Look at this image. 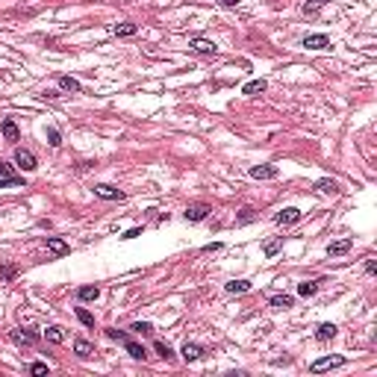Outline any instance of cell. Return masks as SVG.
I'll use <instances>...</instances> for the list:
<instances>
[{"mask_svg": "<svg viewBox=\"0 0 377 377\" xmlns=\"http://www.w3.org/2000/svg\"><path fill=\"white\" fill-rule=\"evenodd\" d=\"M6 186H24V177L15 174V168L9 162H0V188H6Z\"/></svg>", "mask_w": 377, "mask_h": 377, "instance_id": "6da1fadb", "label": "cell"}, {"mask_svg": "<svg viewBox=\"0 0 377 377\" xmlns=\"http://www.w3.org/2000/svg\"><path fill=\"white\" fill-rule=\"evenodd\" d=\"M304 218V212L298 209V206H286V209H280L274 215V224H280V227H292V224H298Z\"/></svg>", "mask_w": 377, "mask_h": 377, "instance_id": "7a4b0ae2", "label": "cell"}, {"mask_svg": "<svg viewBox=\"0 0 377 377\" xmlns=\"http://www.w3.org/2000/svg\"><path fill=\"white\" fill-rule=\"evenodd\" d=\"M345 365V357H321V360H315L309 365V371L312 374H321V371H330V368H342Z\"/></svg>", "mask_w": 377, "mask_h": 377, "instance_id": "3957f363", "label": "cell"}, {"mask_svg": "<svg viewBox=\"0 0 377 377\" xmlns=\"http://www.w3.org/2000/svg\"><path fill=\"white\" fill-rule=\"evenodd\" d=\"M15 165L21 171H35L38 168V159H35L30 151H24V148H15Z\"/></svg>", "mask_w": 377, "mask_h": 377, "instance_id": "277c9868", "label": "cell"}, {"mask_svg": "<svg viewBox=\"0 0 377 377\" xmlns=\"http://www.w3.org/2000/svg\"><path fill=\"white\" fill-rule=\"evenodd\" d=\"M12 342L33 348V345H38V333H35V330H30V327H18V330H12Z\"/></svg>", "mask_w": 377, "mask_h": 377, "instance_id": "5b68a950", "label": "cell"}, {"mask_svg": "<svg viewBox=\"0 0 377 377\" xmlns=\"http://www.w3.org/2000/svg\"><path fill=\"white\" fill-rule=\"evenodd\" d=\"M188 48L198 53V56H215V53H218L215 41H209V38H192V41H188Z\"/></svg>", "mask_w": 377, "mask_h": 377, "instance_id": "8992f818", "label": "cell"}, {"mask_svg": "<svg viewBox=\"0 0 377 377\" xmlns=\"http://www.w3.org/2000/svg\"><path fill=\"white\" fill-rule=\"evenodd\" d=\"M209 212H212V209H209V204H188L183 215H186V221L195 224V221H204Z\"/></svg>", "mask_w": 377, "mask_h": 377, "instance_id": "52a82bcc", "label": "cell"}, {"mask_svg": "<svg viewBox=\"0 0 377 377\" xmlns=\"http://www.w3.org/2000/svg\"><path fill=\"white\" fill-rule=\"evenodd\" d=\"M304 48H307V51H324V48H330V35H324V33L307 35V38H304Z\"/></svg>", "mask_w": 377, "mask_h": 377, "instance_id": "ba28073f", "label": "cell"}, {"mask_svg": "<svg viewBox=\"0 0 377 377\" xmlns=\"http://www.w3.org/2000/svg\"><path fill=\"white\" fill-rule=\"evenodd\" d=\"M95 195L98 198H103V201H124L127 195L121 192V188H115V186H106V183H101V186H95Z\"/></svg>", "mask_w": 377, "mask_h": 377, "instance_id": "9c48e42d", "label": "cell"}, {"mask_svg": "<svg viewBox=\"0 0 377 377\" xmlns=\"http://www.w3.org/2000/svg\"><path fill=\"white\" fill-rule=\"evenodd\" d=\"M277 165H254V168H251V177H254V180H274L277 177Z\"/></svg>", "mask_w": 377, "mask_h": 377, "instance_id": "30bf717a", "label": "cell"}, {"mask_svg": "<svg viewBox=\"0 0 377 377\" xmlns=\"http://www.w3.org/2000/svg\"><path fill=\"white\" fill-rule=\"evenodd\" d=\"M351 248H354V239H339V242H333V245H327V257H342Z\"/></svg>", "mask_w": 377, "mask_h": 377, "instance_id": "8fae6325", "label": "cell"}, {"mask_svg": "<svg viewBox=\"0 0 377 377\" xmlns=\"http://www.w3.org/2000/svg\"><path fill=\"white\" fill-rule=\"evenodd\" d=\"M180 354H183V360H186V362H198L201 357H204V348H201V345H195V342H186Z\"/></svg>", "mask_w": 377, "mask_h": 377, "instance_id": "7c38bea8", "label": "cell"}, {"mask_svg": "<svg viewBox=\"0 0 377 377\" xmlns=\"http://www.w3.org/2000/svg\"><path fill=\"white\" fill-rule=\"evenodd\" d=\"M48 251H51V254H56V257H65V254H71L68 242H65V239H56V236H51V239H48Z\"/></svg>", "mask_w": 377, "mask_h": 377, "instance_id": "4fadbf2b", "label": "cell"}, {"mask_svg": "<svg viewBox=\"0 0 377 377\" xmlns=\"http://www.w3.org/2000/svg\"><path fill=\"white\" fill-rule=\"evenodd\" d=\"M333 336H336V324L324 321V324H318V327H315V339H318V342H330Z\"/></svg>", "mask_w": 377, "mask_h": 377, "instance_id": "5bb4252c", "label": "cell"}, {"mask_svg": "<svg viewBox=\"0 0 377 377\" xmlns=\"http://www.w3.org/2000/svg\"><path fill=\"white\" fill-rule=\"evenodd\" d=\"M265 88H268V83H265V80H251V83H245V86H242V95L254 98V95H262Z\"/></svg>", "mask_w": 377, "mask_h": 377, "instance_id": "9a60e30c", "label": "cell"}, {"mask_svg": "<svg viewBox=\"0 0 377 377\" xmlns=\"http://www.w3.org/2000/svg\"><path fill=\"white\" fill-rule=\"evenodd\" d=\"M98 298H101V289H98V286H80V289H77V301H83V304H86V301H98Z\"/></svg>", "mask_w": 377, "mask_h": 377, "instance_id": "2e32d148", "label": "cell"}, {"mask_svg": "<svg viewBox=\"0 0 377 377\" xmlns=\"http://www.w3.org/2000/svg\"><path fill=\"white\" fill-rule=\"evenodd\" d=\"M44 339H48V342H51V345H59V342H65V330H62V327H59V324H53V327H48V330H44Z\"/></svg>", "mask_w": 377, "mask_h": 377, "instance_id": "e0dca14e", "label": "cell"}, {"mask_svg": "<svg viewBox=\"0 0 377 377\" xmlns=\"http://www.w3.org/2000/svg\"><path fill=\"white\" fill-rule=\"evenodd\" d=\"M327 3H330V0H307V3H304V15H307V18H315V15H318V12L327 6Z\"/></svg>", "mask_w": 377, "mask_h": 377, "instance_id": "ac0fdd59", "label": "cell"}, {"mask_svg": "<svg viewBox=\"0 0 377 377\" xmlns=\"http://www.w3.org/2000/svg\"><path fill=\"white\" fill-rule=\"evenodd\" d=\"M224 289L230 292V295H245V292H251V280H230Z\"/></svg>", "mask_w": 377, "mask_h": 377, "instance_id": "d6986e66", "label": "cell"}, {"mask_svg": "<svg viewBox=\"0 0 377 377\" xmlns=\"http://www.w3.org/2000/svg\"><path fill=\"white\" fill-rule=\"evenodd\" d=\"M112 33L118 35V38H130V35H136V33H138V27L127 21V24H115V27H112Z\"/></svg>", "mask_w": 377, "mask_h": 377, "instance_id": "ffe728a7", "label": "cell"}, {"mask_svg": "<svg viewBox=\"0 0 377 377\" xmlns=\"http://www.w3.org/2000/svg\"><path fill=\"white\" fill-rule=\"evenodd\" d=\"M124 348H127V354H130L133 360H145V357H148L145 345H138V342H130V339H127V342H124Z\"/></svg>", "mask_w": 377, "mask_h": 377, "instance_id": "44dd1931", "label": "cell"}, {"mask_svg": "<svg viewBox=\"0 0 377 377\" xmlns=\"http://www.w3.org/2000/svg\"><path fill=\"white\" fill-rule=\"evenodd\" d=\"M318 292V280H307V283H298V295L301 298H312Z\"/></svg>", "mask_w": 377, "mask_h": 377, "instance_id": "7402d4cb", "label": "cell"}, {"mask_svg": "<svg viewBox=\"0 0 377 377\" xmlns=\"http://www.w3.org/2000/svg\"><path fill=\"white\" fill-rule=\"evenodd\" d=\"M268 304H271L274 309H289L292 304H295V298H292V295H274Z\"/></svg>", "mask_w": 377, "mask_h": 377, "instance_id": "603a6c76", "label": "cell"}, {"mask_svg": "<svg viewBox=\"0 0 377 377\" xmlns=\"http://www.w3.org/2000/svg\"><path fill=\"white\" fill-rule=\"evenodd\" d=\"M3 136H6V142H18V138H21L15 121H3Z\"/></svg>", "mask_w": 377, "mask_h": 377, "instance_id": "cb8c5ba5", "label": "cell"}, {"mask_svg": "<svg viewBox=\"0 0 377 377\" xmlns=\"http://www.w3.org/2000/svg\"><path fill=\"white\" fill-rule=\"evenodd\" d=\"M74 351H77V357H83V360H88V357L95 354V348H91L86 339H77V342H74Z\"/></svg>", "mask_w": 377, "mask_h": 377, "instance_id": "d4e9b609", "label": "cell"}, {"mask_svg": "<svg viewBox=\"0 0 377 377\" xmlns=\"http://www.w3.org/2000/svg\"><path fill=\"white\" fill-rule=\"evenodd\" d=\"M59 88H62V91H71V95H77L83 86H80L74 77H59Z\"/></svg>", "mask_w": 377, "mask_h": 377, "instance_id": "484cf974", "label": "cell"}, {"mask_svg": "<svg viewBox=\"0 0 377 377\" xmlns=\"http://www.w3.org/2000/svg\"><path fill=\"white\" fill-rule=\"evenodd\" d=\"M315 188H318V192H324V195H336V192H339V183H336V180H318V183H315Z\"/></svg>", "mask_w": 377, "mask_h": 377, "instance_id": "4316f807", "label": "cell"}, {"mask_svg": "<svg viewBox=\"0 0 377 377\" xmlns=\"http://www.w3.org/2000/svg\"><path fill=\"white\" fill-rule=\"evenodd\" d=\"M130 330H133V333H142V336H151V333H154V324H151V321H133Z\"/></svg>", "mask_w": 377, "mask_h": 377, "instance_id": "83f0119b", "label": "cell"}, {"mask_svg": "<svg viewBox=\"0 0 377 377\" xmlns=\"http://www.w3.org/2000/svg\"><path fill=\"white\" fill-rule=\"evenodd\" d=\"M77 318H80V324L95 327V315H91V312H88L86 307H77Z\"/></svg>", "mask_w": 377, "mask_h": 377, "instance_id": "f1b7e54d", "label": "cell"}, {"mask_svg": "<svg viewBox=\"0 0 377 377\" xmlns=\"http://www.w3.org/2000/svg\"><path fill=\"white\" fill-rule=\"evenodd\" d=\"M154 348H156V354H159L162 360H174V351H171V345H168V342H156Z\"/></svg>", "mask_w": 377, "mask_h": 377, "instance_id": "f546056e", "label": "cell"}, {"mask_svg": "<svg viewBox=\"0 0 377 377\" xmlns=\"http://www.w3.org/2000/svg\"><path fill=\"white\" fill-rule=\"evenodd\" d=\"M280 248H283V236H280V239L265 242V248H262V251H265V257H274V254L280 251Z\"/></svg>", "mask_w": 377, "mask_h": 377, "instance_id": "4dcf8cb0", "label": "cell"}, {"mask_svg": "<svg viewBox=\"0 0 377 377\" xmlns=\"http://www.w3.org/2000/svg\"><path fill=\"white\" fill-rule=\"evenodd\" d=\"M254 218H257V212H254L251 206H245V209L239 212V218H236V224H251Z\"/></svg>", "mask_w": 377, "mask_h": 377, "instance_id": "1f68e13d", "label": "cell"}, {"mask_svg": "<svg viewBox=\"0 0 377 377\" xmlns=\"http://www.w3.org/2000/svg\"><path fill=\"white\" fill-rule=\"evenodd\" d=\"M106 336H109V339H118V342H127V339H130L124 330H115V327H109V330H106Z\"/></svg>", "mask_w": 377, "mask_h": 377, "instance_id": "d6a6232c", "label": "cell"}, {"mask_svg": "<svg viewBox=\"0 0 377 377\" xmlns=\"http://www.w3.org/2000/svg\"><path fill=\"white\" fill-rule=\"evenodd\" d=\"M48 142H51V148H59V145H62V136H59V130H48Z\"/></svg>", "mask_w": 377, "mask_h": 377, "instance_id": "836d02e7", "label": "cell"}, {"mask_svg": "<svg viewBox=\"0 0 377 377\" xmlns=\"http://www.w3.org/2000/svg\"><path fill=\"white\" fill-rule=\"evenodd\" d=\"M15 274H18L15 265H3V268H0V277H3V280H12Z\"/></svg>", "mask_w": 377, "mask_h": 377, "instance_id": "e575fe53", "label": "cell"}, {"mask_svg": "<svg viewBox=\"0 0 377 377\" xmlns=\"http://www.w3.org/2000/svg\"><path fill=\"white\" fill-rule=\"evenodd\" d=\"M30 374H48V362H33V365H30Z\"/></svg>", "mask_w": 377, "mask_h": 377, "instance_id": "d590c367", "label": "cell"}, {"mask_svg": "<svg viewBox=\"0 0 377 377\" xmlns=\"http://www.w3.org/2000/svg\"><path fill=\"white\" fill-rule=\"evenodd\" d=\"M224 245L221 242H209V245H204V254H215V251H221Z\"/></svg>", "mask_w": 377, "mask_h": 377, "instance_id": "8d00e7d4", "label": "cell"}, {"mask_svg": "<svg viewBox=\"0 0 377 377\" xmlns=\"http://www.w3.org/2000/svg\"><path fill=\"white\" fill-rule=\"evenodd\" d=\"M136 236H142V227H130V230H127L121 239H136Z\"/></svg>", "mask_w": 377, "mask_h": 377, "instance_id": "74e56055", "label": "cell"}, {"mask_svg": "<svg viewBox=\"0 0 377 377\" xmlns=\"http://www.w3.org/2000/svg\"><path fill=\"white\" fill-rule=\"evenodd\" d=\"M218 6H224V9H233V6H239V0H218Z\"/></svg>", "mask_w": 377, "mask_h": 377, "instance_id": "f35d334b", "label": "cell"}, {"mask_svg": "<svg viewBox=\"0 0 377 377\" xmlns=\"http://www.w3.org/2000/svg\"><path fill=\"white\" fill-rule=\"evenodd\" d=\"M365 271H368V274H374V271H377V262H374V259H365Z\"/></svg>", "mask_w": 377, "mask_h": 377, "instance_id": "ab89813d", "label": "cell"}]
</instances>
